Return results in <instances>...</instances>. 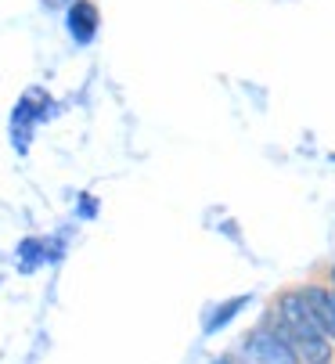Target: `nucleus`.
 <instances>
[{"instance_id": "39448f33", "label": "nucleus", "mask_w": 335, "mask_h": 364, "mask_svg": "<svg viewBox=\"0 0 335 364\" xmlns=\"http://www.w3.org/2000/svg\"><path fill=\"white\" fill-rule=\"evenodd\" d=\"M331 285H335V267H331Z\"/></svg>"}, {"instance_id": "f03ea898", "label": "nucleus", "mask_w": 335, "mask_h": 364, "mask_svg": "<svg viewBox=\"0 0 335 364\" xmlns=\"http://www.w3.org/2000/svg\"><path fill=\"white\" fill-rule=\"evenodd\" d=\"M242 364H299V357L274 328H260L242 343Z\"/></svg>"}, {"instance_id": "20e7f679", "label": "nucleus", "mask_w": 335, "mask_h": 364, "mask_svg": "<svg viewBox=\"0 0 335 364\" xmlns=\"http://www.w3.org/2000/svg\"><path fill=\"white\" fill-rule=\"evenodd\" d=\"M94 22H97V15H94V8H87V4H80V8L73 11V29H80V36H87V33L94 29Z\"/></svg>"}, {"instance_id": "f257e3e1", "label": "nucleus", "mask_w": 335, "mask_h": 364, "mask_svg": "<svg viewBox=\"0 0 335 364\" xmlns=\"http://www.w3.org/2000/svg\"><path fill=\"white\" fill-rule=\"evenodd\" d=\"M274 332L296 350L299 364H331V343L317 328L303 292H285L282 299H277V325H274Z\"/></svg>"}, {"instance_id": "7ed1b4c3", "label": "nucleus", "mask_w": 335, "mask_h": 364, "mask_svg": "<svg viewBox=\"0 0 335 364\" xmlns=\"http://www.w3.org/2000/svg\"><path fill=\"white\" fill-rule=\"evenodd\" d=\"M299 292H303V299L310 306L317 328L328 336V343H335V289H328V285H307Z\"/></svg>"}]
</instances>
